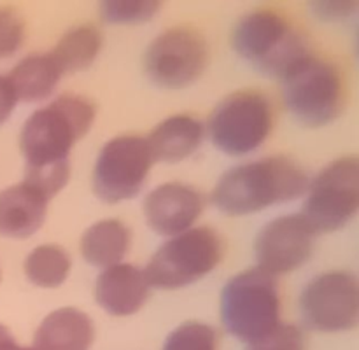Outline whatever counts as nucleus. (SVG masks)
Instances as JSON below:
<instances>
[{"mask_svg":"<svg viewBox=\"0 0 359 350\" xmlns=\"http://www.w3.org/2000/svg\"><path fill=\"white\" fill-rule=\"evenodd\" d=\"M311 174L294 158L266 154L238 161L217 177L209 200L226 217H249L304 198Z\"/></svg>","mask_w":359,"mask_h":350,"instance_id":"nucleus-1","label":"nucleus"},{"mask_svg":"<svg viewBox=\"0 0 359 350\" xmlns=\"http://www.w3.org/2000/svg\"><path fill=\"white\" fill-rule=\"evenodd\" d=\"M97 121V105L86 94L67 91L39 105L18 136L25 172L72 167V150Z\"/></svg>","mask_w":359,"mask_h":350,"instance_id":"nucleus-2","label":"nucleus"},{"mask_svg":"<svg viewBox=\"0 0 359 350\" xmlns=\"http://www.w3.org/2000/svg\"><path fill=\"white\" fill-rule=\"evenodd\" d=\"M283 107L305 128H326L344 114L349 86L337 59L311 49L279 79Z\"/></svg>","mask_w":359,"mask_h":350,"instance_id":"nucleus-3","label":"nucleus"},{"mask_svg":"<svg viewBox=\"0 0 359 350\" xmlns=\"http://www.w3.org/2000/svg\"><path fill=\"white\" fill-rule=\"evenodd\" d=\"M230 46L242 62L276 80L312 49L307 34L276 7L242 13L230 30Z\"/></svg>","mask_w":359,"mask_h":350,"instance_id":"nucleus-4","label":"nucleus"},{"mask_svg":"<svg viewBox=\"0 0 359 350\" xmlns=\"http://www.w3.org/2000/svg\"><path fill=\"white\" fill-rule=\"evenodd\" d=\"M272 97L258 88H238L216 102L205 119L207 140L233 160L255 158L276 132Z\"/></svg>","mask_w":359,"mask_h":350,"instance_id":"nucleus-5","label":"nucleus"},{"mask_svg":"<svg viewBox=\"0 0 359 350\" xmlns=\"http://www.w3.org/2000/svg\"><path fill=\"white\" fill-rule=\"evenodd\" d=\"M283 289L279 279L258 266L228 276L219 290V318L224 331L244 345L277 328L283 318Z\"/></svg>","mask_w":359,"mask_h":350,"instance_id":"nucleus-6","label":"nucleus"},{"mask_svg":"<svg viewBox=\"0 0 359 350\" xmlns=\"http://www.w3.org/2000/svg\"><path fill=\"white\" fill-rule=\"evenodd\" d=\"M226 245L216 227L198 224L165 238L144 265L153 289L179 290L202 282L223 262Z\"/></svg>","mask_w":359,"mask_h":350,"instance_id":"nucleus-7","label":"nucleus"},{"mask_svg":"<svg viewBox=\"0 0 359 350\" xmlns=\"http://www.w3.org/2000/svg\"><path fill=\"white\" fill-rule=\"evenodd\" d=\"M302 214L318 234L337 233L359 217V154H342L309 178Z\"/></svg>","mask_w":359,"mask_h":350,"instance_id":"nucleus-8","label":"nucleus"},{"mask_svg":"<svg viewBox=\"0 0 359 350\" xmlns=\"http://www.w3.org/2000/svg\"><path fill=\"white\" fill-rule=\"evenodd\" d=\"M210 62L209 41L191 24L158 31L142 52V70L153 86L181 91L198 83Z\"/></svg>","mask_w":359,"mask_h":350,"instance_id":"nucleus-9","label":"nucleus"},{"mask_svg":"<svg viewBox=\"0 0 359 350\" xmlns=\"http://www.w3.org/2000/svg\"><path fill=\"white\" fill-rule=\"evenodd\" d=\"M300 326L321 335L359 328V273L330 268L314 273L297 298Z\"/></svg>","mask_w":359,"mask_h":350,"instance_id":"nucleus-10","label":"nucleus"},{"mask_svg":"<svg viewBox=\"0 0 359 350\" xmlns=\"http://www.w3.org/2000/svg\"><path fill=\"white\" fill-rule=\"evenodd\" d=\"M154 160L146 135L119 133L98 149L91 167V189L107 205L135 200L142 195L153 172Z\"/></svg>","mask_w":359,"mask_h":350,"instance_id":"nucleus-11","label":"nucleus"},{"mask_svg":"<svg viewBox=\"0 0 359 350\" xmlns=\"http://www.w3.org/2000/svg\"><path fill=\"white\" fill-rule=\"evenodd\" d=\"M318 237L302 212L279 214L256 231L255 266L277 279L298 272L314 255Z\"/></svg>","mask_w":359,"mask_h":350,"instance_id":"nucleus-12","label":"nucleus"},{"mask_svg":"<svg viewBox=\"0 0 359 350\" xmlns=\"http://www.w3.org/2000/svg\"><path fill=\"white\" fill-rule=\"evenodd\" d=\"M205 195L184 181H165L142 196V219L147 230L165 238L198 226L205 212Z\"/></svg>","mask_w":359,"mask_h":350,"instance_id":"nucleus-13","label":"nucleus"},{"mask_svg":"<svg viewBox=\"0 0 359 350\" xmlns=\"http://www.w3.org/2000/svg\"><path fill=\"white\" fill-rule=\"evenodd\" d=\"M153 287L144 266L123 261L100 270L93 284V298L102 312L111 317H132L149 301Z\"/></svg>","mask_w":359,"mask_h":350,"instance_id":"nucleus-14","label":"nucleus"},{"mask_svg":"<svg viewBox=\"0 0 359 350\" xmlns=\"http://www.w3.org/2000/svg\"><path fill=\"white\" fill-rule=\"evenodd\" d=\"M146 140L154 163H182L195 156L207 140L205 121L189 112H175L158 121Z\"/></svg>","mask_w":359,"mask_h":350,"instance_id":"nucleus-15","label":"nucleus"},{"mask_svg":"<svg viewBox=\"0 0 359 350\" xmlns=\"http://www.w3.org/2000/svg\"><path fill=\"white\" fill-rule=\"evenodd\" d=\"M51 198L30 182L20 181L0 191V234L13 240L30 238L44 226Z\"/></svg>","mask_w":359,"mask_h":350,"instance_id":"nucleus-16","label":"nucleus"},{"mask_svg":"<svg viewBox=\"0 0 359 350\" xmlns=\"http://www.w3.org/2000/svg\"><path fill=\"white\" fill-rule=\"evenodd\" d=\"M95 322L77 307H58L49 312L34 332L37 350H90L95 343Z\"/></svg>","mask_w":359,"mask_h":350,"instance_id":"nucleus-17","label":"nucleus"},{"mask_svg":"<svg viewBox=\"0 0 359 350\" xmlns=\"http://www.w3.org/2000/svg\"><path fill=\"white\" fill-rule=\"evenodd\" d=\"M65 77L51 51H35L18 59L7 74L18 102L44 105L58 94V88Z\"/></svg>","mask_w":359,"mask_h":350,"instance_id":"nucleus-18","label":"nucleus"},{"mask_svg":"<svg viewBox=\"0 0 359 350\" xmlns=\"http://www.w3.org/2000/svg\"><path fill=\"white\" fill-rule=\"evenodd\" d=\"M132 245V227L119 217H102L95 220L79 238L81 258L98 272L126 261Z\"/></svg>","mask_w":359,"mask_h":350,"instance_id":"nucleus-19","label":"nucleus"},{"mask_svg":"<svg viewBox=\"0 0 359 350\" xmlns=\"http://www.w3.org/2000/svg\"><path fill=\"white\" fill-rule=\"evenodd\" d=\"M104 48L102 30L93 23H77L67 28L51 49L65 76L86 72L95 65Z\"/></svg>","mask_w":359,"mask_h":350,"instance_id":"nucleus-20","label":"nucleus"},{"mask_svg":"<svg viewBox=\"0 0 359 350\" xmlns=\"http://www.w3.org/2000/svg\"><path fill=\"white\" fill-rule=\"evenodd\" d=\"M23 272L28 282L39 289H58L72 273V258L63 245L46 241L28 252Z\"/></svg>","mask_w":359,"mask_h":350,"instance_id":"nucleus-21","label":"nucleus"},{"mask_svg":"<svg viewBox=\"0 0 359 350\" xmlns=\"http://www.w3.org/2000/svg\"><path fill=\"white\" fill-rule=\"evenodd\" d=\"M160 0H104L98 16L112 27H139L153 21L161 10Z\"/></svg>","mask_w":359,"mask_h":350,"instance_id":"nucleus-22","label":"nucleus"},{"mask_svg":"<svg viewBox=\"0 0 359 350\" xmlns=\"http://www.w3.org/2000/svg\"><path fill=\"white\" fill-rule=\"evenodd\" d=\"M161 350H219V332L203 321H186L165 338Z\"/></svg>","mask_w":359,"mask_h":350,"instance_id":"nucleus-23","label":"nucleus"},{"mask_svg":"<svg viewBox=\"0 0 359 350\" xmlns=\"http://www.w3.org/2000/svg\"><path fill=\"white\" fill-rule=\"evenodd\" d=\"M27 41V21L11 6H0V59L11 58Z\"/></svg>","mask_w":359,"mask_h":350,"instance_id":"nucleus-24","label":"nucleus"},{"mask_svg":"<svg viewBox=\"0 0 359 350\" xmlns=\"http://www.w3.org/2000/svg\"><path fill=\"white\" fill-rule=\"evenodd\" d=\"M305 329L297 322L283 321L273 331L245 345V350H305Z\"/></svg>","mask_w":359,"mask_h":350,"instance_id":"nucleus-25","label":"nucleus"},{"mask_svg":"<svg viewBox=\"0 0 359 350\" xmlns=\"http://www.w3.org/2000/svg\"><path fill=\"white\" fill-rule=\"evenodd\" d=\"M312 14L325 23H344L359 13L354 0H316L311 4Z\"/></svg>","mask_w":359,"mask_h":350,"instance_id":"nucleus-26","label":"nucleus"},{"mask_svg":"<svg viewBox=\"0 0 359 350\" xmlns=\"http://www.w3.org/2000/svg\"><path fill=\"white\" fill-rule=\"evenodd\" d=\"M18 104L20 102H18L16 93H14L7 76H0V126L13 115Z\"/></svg>","mask_w":359,"mask_h":350,"instance_id":"nucleus-27","label":"nucleus"},{"mask_svg":"<svg viewBox=\"0 0 359 350\" xmlns=\"http://www.w3.org/2000/svg\"><path fill=\"white\" fill-rule=\"evenodd\" d=\"M20 346L21 345L16 342L9 328L0 324V350H20Z\"/></svg>","mask_w":359,"mask_h":350,"instance_id":"nucleus-28","label":"nucleus"},{"mask_svg":"<svg viewBox=\"0 0 359 350\" xmlns=\"http://www.w3.org/2000/svg\"><path fill=\"white\" fill-rule=\"evenodd\" d=\"M353 49H354V56H356V59H358V63H359V24H358V28H356V34H354Z\"/></svg>","mask_w":359,"mask_h":350,"instance_id":"nucleus-29","label":"nucleus"},{"mask_svg":"<svg viewBox=\"0 0 359 350\" xmlns=\"http://www.w3.org/2000/svg\"><path fill=\"white\" fill-rule=\"evenodd\" d=\"M20 350H37V349H35L34 345H30V346H23V345H21Z\"/></svg>","mask_w":359,"mask_h":350,"instance_id":"nucleus-30","label":"nucleus"}]
</instances>
